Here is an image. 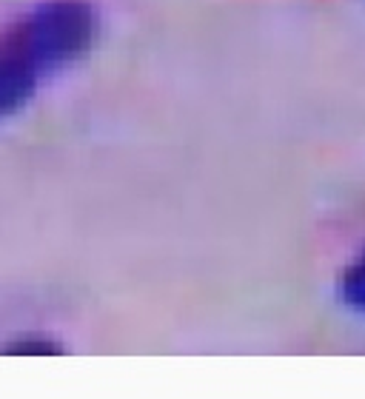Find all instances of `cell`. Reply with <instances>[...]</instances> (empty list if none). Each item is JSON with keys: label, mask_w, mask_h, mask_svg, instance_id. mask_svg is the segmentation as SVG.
I'll use <instances>...</instances> for the list:
<instances>
[{"label": "cell", "mask_w": 365, "mask_h": 399, "mask_svg": "<svg viewBox=\"0 0 365 399\" xmlns=\"http://www.w3.org/2000/svg\"><path fill=\"white\" fill-rule=\"evenodd\" d=\"M71 20L66 12L49 9L29 17L0 43V115L17 106L34 86V78L63 55Z\"/></svg>", "instance_id": "6da1fadb"}]
</instances>
